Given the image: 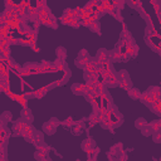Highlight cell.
<instances>
[{"instance_id":"6da1fadb","label":"cell","mask_w":161,"mask_h":161,"mask_svg":"<svg viewBox=\"0 0 161 161\" xmlns=\"http://www.w3.org/2000/svg\"><path fill=\"white\" fill-rule=\"evenodd\" d=\"M83 79H84V83L87 86L93 87L98 80V72H87V70H84Z\"/></svg>"},{"instance_id":"7a4b0ae2","label":"cell","mask_w":161,"mask_h":161,"mask_svg":"<svg viewBox=\"0 0 161 161\" xmlns=\"http://www.w3.org/2000/svg\"><path fill=\"white\" fill-rule=\"evenodd\" d=\"M89 88H91L89 86H87V84H80V83H73L72 87H70L72 92H73L75 96H84V94L88 92Z\"/></svg>"},{"instance_id":"3957f363","label":"cell","mask_w":161,"mask_h":161,"mask_svg":"<svg viewBox=\"0 0 161 161\" xmlns=\"http://www.w3.org/2000/svg\"><path fill=\"white\" fill-rule=\"evenodd\" d=\"M108 60L111 63L122 62V50L118 48H114L112 50H108Z\"/></svg>"},{"instance_id":"277c9868","label":"cell","mask_w":161,"mask_h":161,"mask_svg":"<svg viewBox=\"0 0 161 161\" xmlns=\"http://www.w3.org/2000/svg\"><path fill=\"white\" fill-rule=\"evenodd\" d=\"M99 123H101V127H102V128H104V130H108V131H113V130L116 128V127H114V122L111 119L109 114H106V116H103V117L101 118Z\"/></svg>"},{"instance_id":"5b68a950","label":"cell","mask_w":161,"mask_h":161,"mask_svg":"<svg viewBox=\"0 0 161 161\" xmlns=\"http://www.w3.org/2000/svg\"><path fill=\"white\" fill-rule=\"evenodd\" d=\"M25 126H26V122H25L21 117H19L16 121H14V122H13V127H11V131L15 132L14 136H19V132H20Z\"/></svg>"},{"instance_id":"8992f818","label":"cell","mask_w":161,"mask_h":161,"mask_svg":"<svg viewBox=\"0 0 161 161\" xmlns=\"http://www.w3.org/2000/svg\"><path fill=\"white\" fill-rule=\"evenodd\" d=\"M96 147V141L92 138V137H88V138H84L80 143V148L84 151V152H88L91 150H93Z\"/></svg>"},{"instance_id":"52a82bcc","label":"cell","mask_w":161,"mask_h":161,"mask_svg":"<svg viewBox=\"0 0 161 161\" xmlns=\"http://www.w3.org/2000/svg\"><path fill=\"white\" fill-rule=\"evenodd\" d=\"M20 117H21L26 123H33V121H34V116H33L30 108H23V109L20 111Z\"/></svg>"},{"instance_id":"ba28073f","label":"cell","mask_w":161,"mask_h":161,"mask_svg":"<svg viewBox=\"0 0 161 161\" xmlns=\"http://www.w3.org/2000/svg\"><path fill=\"white\" fill-rule=\"evenodd\" d=\"M101 118H102V116H101V113L97 111V109H93L92 112H91V114L88 116V121H89V126L92 127V126H94V125H97V123H99V121H101Z\"/></svg>"},{"instance_id":"9c48e42d","label":"cell","mask_w":161,"mask_h":161,"mask_svg":"<svg viewBox=\"0 0 161 161\" xmlns=\"http://www.w3.org/2000/svg\"><path fill=\"white\" fill-rule=\"evenodd\" d=\"M146 92H148L152 97H153V99L155 101H160V96H161V88L158 87V86H151V87H148L147 89H146Z\"/></svg>"},{"instance_id":"30bf717a","label":"cell","mask_w":161,"mask_h":161,"mask_svg":"<svg viewBox=\"0 0 161 161\" xmlns=\"http://www.w3.org/2000/svg\"><path fill=\"white\" fill-rule=\"evenodd\" d=\"M42 131L44 132V135H54L55 133V131H57V127L53 125V123H50L49 121H47L45 123H43V126H42Z\"/></svg>"},{"instance_id":"8fae6325","label":"cell","mask_w":161,"mask_h":161,"mask_svg":"<svg viewBox=\"0 0 161 161\" xmlns=\"http://www.w3.org/2000/svg\"><path fill=\"white\" fill-rule=\"evenodd\" d=\"M96 58H97L99 62H102V63H107V62H109V60H108V50L104 49V48H99V49L97 50Z\"/></svg>"},{"instance_id":"7c38bea8","label":"cell","mask_w":161,"mask_h":161,"mask_svg":"<svg viewBox=\"0 0 161 161\" xmlns=\"http://www.w3.org/2000/svg\"><path fill=\"white\" fill-rule=\"evenodd\" d=\"M123 151V145H122V142H117V143H114L111 148H109V153L112 155V156H114L116 157V160H117V157H118V155L121 153Z\"/></svg>"},{"instance_id":"4fadbf2b","label":"cell","mask_w":161,"mask_h":161,"mask_svg":"<svg viewBox=\"0 0 161 161\" xmlns=\"http://www.w3.org/2000/svg\"><path fill=\"white\" fill-rule=\"evenodd\" d=\"M43 141H44V132L35 128V131H34V133H33V145L36 146V145L42 143Z\"/></svg>"},{"instance_id":"5bb4252c","label":"cell","mask_w":161,"mask_h":161,"mask_svg":"<svg viewBox=\"0 0 161 161\" xmlns=\"http://www.w3.org/2000/svg\"><path fill=\"white\" fill-rule=\"evenodd\" d=\"M23 70H25V72H39L40 65L38 63H34V62H28L23 65Z\"/></svg>"},{"instance_id":"9a60e30c","label":"cell","mask_w":161,"mask_h":161,"mask_svg":"<svg viewBox=\"0 0 161 161\" xmlns=\"http://www.w3.org/2000/svg\"><path fill=\"white\" fill-rule=\"evenodd\" d=\"M89 28V30L92 33H97V34H101V23L98 21V19H94V20H91L89 24L87 25Z\"/></svg>"},{"instance_id":"2e32d148","label":"cell","mask_w":161,"mask_h":161,"mask_svg":"<svg viewBox=\"0 0 161 161\" xmlns=\"http://www.w3.org/2000/svg\"><path fill=\"white\" fill-rule=\"evenodd\" d=\"M52 65L57 69V70H64V69H67L68 68V64L65 63V60H63V59H59V58H57L53 63H52Z\"/></svg>"},{"instance_id":"e0dca14e","label":"cell","mask_w":161,"mask_h":161,"mask_svg":"<svg viewBox=\"0 0 161 161\" xmlns=\"http://www.w3.org/2000/svg\"><path fill=\"white\" fill-rule=\"evenodd\" d=\"M10 136H11V130H10L8 126L0 128V138H1L0 141H5V142H8V140L10 138Z\"/></svg>"},{"instance_id":"ac0fdd59","label":"cell","mask_w":161,"mask_h":161,"mask_svg":"<svg viewBox=\"0 0 161 161\" xmlns=\"http://www.w3.org/2000/svg\"><path fill=\"white\" fill-rule=\"evenodd\" d=\"M141 93H142V92H141L138 88H135V87H131V88L127 89V94H128V97L132 98V99H140Z\"/></svg>"},{"instance_id":"d6986e66","label":"cell","mask_w":161,"mask_h":161,"mask_svg":"<svg viewBox=\"0 0 161 161\" xmlns=\"http://www.w3.org/2000/svg\"><path fill=\"white\" fill-rule=\"evenodd\" d=\"M125 3L126 4H128L131 8H133V9H136L137 11H143V8H142V3H141V0H125Z\"/></svg>"},{"instance_id":"ffe728a7","label":"cell","mask_w":161,"mask_h":161,"mask_svg":"<svg viewBox=\"0 0 161 161\" xmlns=\"http://www.w3.org/2000/svg\"><path fill=\"white\" fill-rule=\"evenodd\" d=\"M99 148L96 146L93 150H91V151H88V152H86L87 153V158L88 160H91V161H96L97 160V156H98V153H99Z\"/></svg>"},{"instance_id":"44dd1931","label":"cell","mask_w":161,"mask_h":161,"mask_svg":"<svg viewBox=\"0 0 161 161\" xmlns=\"http://www.w3.org/2000/svg\"><path fill=\"white\" fill-rule=\"evenodd\" d=\"M106 111H107L108 114H114L118 111V108H117V106L112 101H108L107 102V106H106Z\"/></svg>"},{"instance_id":"7402d4cb","label":"cell","mask_w":161,"mask_h":161,"mask_svg":"<svg viewBox=\"0 0 161 161\" xmlns=\"http://www.w3.org/2000/svg\"><path fill=\"white\" fill-rule=\"evenodd\" d=\"M148 126H150V128L152 130V132L160 131V130H161V119H160V118L153 119V121H151V122L148 123Z\"/></svg>"},{"instance_id":"603a6c76","label":"cell","mask_w":161,"mask_h":161,"mask_svg":"<svg viewBox=\"0 0 161 161\" xmlns=\"http://www.w3.org/2000/svg\"><path fill=\"white\" fill-rule=\"evenodd\" d=\"M55 54H57V58H59V59L65 60V58H67V50L64 47H58L55 49Z\"/></svg>"},{"instance_id":"cb8c5ba5","label":"cell","mask_w":161,"mask_h":161,"mask_svg":"<svg viewBox=\"0 0 161 161\" xmlns=\"http://www.w3.org/2000/svg\"><path fill=\"white\" fill-rule=\"evenodd\" d=\"M116 77H117V80L119 82V80H125V79L130 78V74L126 69H121V70L116 72Z\"/></svg>"},{"instance_id":"d4e9b609","label":"cell","mask_w":161,"mask_h":161,"mask_svg":"<svg viewBox=\"0 0 161 161\" xmlns=\"http://www.w3.org/2000/svg\"><path fill=\"white\" fill-rule=\"evenodd\" d=\"M117 87H121L122 89L127 91L128 88H131V87H132V82H131V79H130V78H127V79H125V80H119Z\"/></svg>"},{"instance_id":"484cf974","label":"cell","mask_w":161,"mask_h":161,"mask_svg":"<svg viewBox=\"0 0 161 161\" xmlns=\"http://www.w3.org/2000/svg\"><path fill=\"white\" fill-rule=\"evenodd\" d=\"M34 158L38 160V161H47V160H49V156H48L47 153L40 152V151L36 150V151L34 152Z\"/></svg>"},{"instance_id":"4316f807","label":"cell","mask_w":161,"mask_h":161,"mask_svg":"<svg viewBox=\"0 0 161 161\" xmlns=\"http://www.w3.org/2000/svg\"><path fill=\"white\" fill-rule=\"evenodd\" d=\"M35 148H36L38 151H40V152H44V153H47V155H48V153H49V151H50V147H49V146H48V145H47L44 141H43L42 143L36 145V146H35Z\"/></svg>"},{"instance_id":"83f0119b","label":"cell","mask_w":161,"mask_h":161,"mask_svg":"<svg viewBox=\"0 0 161 161\" xmlns=\"http://www.w3.org/2000/svg\"><path fill=\"white\" fill-rule=\"evenodd\" d=\"M84 97H86V99L91 103V102H93V101H96V98H97V94L94 93V91L92 89V88H89L88 89V92L84 94Z\"/></svg>"},{"instance_id":"f1b7e54d","label":"cell","mask_w":161,"mask_h":161,"mask_svg":"<svg viewBox=\"0 0 161 161\" xmlns=\"http://www.w3.org/2000/svg\"><path fill=\"white\" fill-rule=\"evenodd\" d=\"M147 123H148V122H147L143 117H138V118L135 121V127H136L137 130H141V128H142V127H145Z\"/></svg>"},{"instance_id":"f546056e","label":"cell","mask_w":161,"mask_h":161,"mask_svg":"<svg viewBox=\"0 0 161 161\" xmlns=\"http://www.w3.org/2000/svg\"><path fill=\"white\" fill-rule=\"evenodd\" d=\"M155 33H156V31H155V26H153V24H152V23H151V24H147L146 30H145L146 36H147V38H152V35H153Z\"/></svg>"},{"instance_id":"4dcf8cb0","label":"cell","mask_w":161,"mask_h":161,"mask_svg":"<svg viewBox=\"0 0 161 161\" xmlns=\"http://www.w3.org/2000/svg\"><path fill=\"white\" fill-rule=\"evenodd\" d=\"M62 123V126H64V127H67V128H70L73 125H74V121H73V118H72V116L70 117H67L64 121H62L60 122Z\"/></svg>"},{"instance_id":"1f68e13d","label":"cell","mask_w":161,"mask_h":161,"mask_svg":"<svg viewBox=\"0 0 161 161\" xmlns=\"http://www.w3.org/2000/svg\"><path fill=\"white\" fill-rule=\"evenodd\" d=\"M89 57H91V55H89V53H88L86 49L79 50V53H78V58H79V59H83V60H86V62L89 59Z\"/></svg>"},{"instance_id":"d6a6232c","label":"cell","mask_w":161,"mask_h":161,"mask_svg":"<svg viewBox=\"0 0 161 161\" xmlns=\"http://www.w3.org/2000/svg\"><path fill=\"white\" fill-rule=\"evenodd\" d=\"M141 133H142V136H145V137H148V136H151V133H152V130L150 128V126H148V123L145 126V127H142L141 130Z\"/></svg>"},{"instance_id":"836d02e7","label":"cell","mask_w":161,"mask_h":161,"mask_svg":"<svg viewBox=\"0 0 161 161\" xmlns=\"http://www.w3.org/2000/svg\"><path fill=\"white\" fill-rule=\"evenodd\" d=\"M0 116L3 117V119H4L6 123H8V122H10V121L13 119V114H11V112H9V111H5V112H3Z\"/></svg>"},{"instance_id":"e575fe53","label":"cell","mask_w":161,"mask_h":161,"mask_svg":"<svg viewBox=\"0 0 161 161\" xmlns=\"http://www.w3.org/2000/svg\"><path fill=\"white\" fill-rule=\"evenodd\" d=\"M151 135H152V141H153L155 143H160V142H161V132H160V131H155V132H152Z\"/></svg>"},{"instance_id":"d590c367","label":"cell","mask_w":161,"mask_h":161,"mask_svg":"<svg viewBox=\"0 0 161 161\" xmlns=\"http://www.w3.org/2000/svg\"><path fill=\"white\" fill-rule=\"evenodd\" d=\"M45 93H47V89H45V88L36 89V91H34V97H36V98H43V97L45 96Z\"/></svg>"},{"instance_id":"8d00e7d4","label":"cell","mask_w":161,"mask_h":161,"mask_svg":"<svg viewBox=\"0 0 161 161\" xmlns=\"http://www.w3.org/2000/svg\"><path fill=\"white\" fill-rule=\"evenodd\" d=\"M70 132H72L74 136H78V135H80V133L83 132V128H80V127H78V126H75V125H73V126L70 127Z\"/></svg>"},{"instance_id":"74e56055","label":"cell","mask_w":161,"mask_h":161,"mask_svg":"<svg viewBox=\"0 0 161 161\" xmlns=\"http://www.w3.org/2000/svg\"><path fill=\"white\" fill-rule=\"evenodd\" d=\"M74 64H75V67L77 68H79V69H84V65H86V60H83V59H79V58H77L75 60H74Z\"/></svg>"},{"instance_id":"f35d334b","label":"cell","mask_w":161,"mask_h":161,"mask_svg":"<svg viewBox=\"0 0 161 161\" xmlns=\"http://www.w3.org/2000/svg\"><path fill=\"white\" fill-rule=\"evenodd\" d=\"M145 42H146L147 47H148V48H151L152 50H156V49H157V48H156V45H155V43L152 42V39H151V38H147V36H146V38H145Z\"/></svg>"},{"instance_id":"ab89813d","label":"cell","mask_w":161,"mask_h":161,"mask_svg":"<svg viewBox=\"0 0 161 161\" xmlns=\"http://www.w3.org/2000/svg\"><path fill=\"white\" fill-rule=\"evenodd\" d=\"M6 145H8V142H5V141H0V152H3L4 155L8 153V151H6Z\"/></svg>"},{"instance_id":"60d3db41","label":"cell","mask_w":161,"mask_h":161,"mask_svg":"<svg viewBox=\"0 0 161 161\" xmlns=\"http://www.w3.org/2000/svg\"><path fill=\"white\" fill-rule=\"evenodd\" d=\"M117 160H119V161H126V160H127V152H126V151H122V152L118 155Z\"/></svg>"},{"instance_id":"b9f144b4","label":"cell","mask_w":161,"mask_h":161,"mask_svg":"<svg viewBox=\"0 0 161 161\" xmlns=\"http://www.w3.org/2000/svg\"><path fill=\"white\" fill-rule=\"evenodd\" d=\"M49 122H50V123H53V125H54L55 127H58V126L60 125V121H59V119H58L57 117H50V119H49Z\"/></svg>"},{"instance_id":"7bdbcfd3","label":"cell","mask_w":161,"mask_h":161,"mask_svg":"<svg viewBox=\"0 0 161 161\" xmlns=\"http://www.w3.org/2000/svg\"><path fill=\"white\" fill-rule=\"evenodd\" d=\"M68 79H69V78H67V77H63L62 79H58V80H57V83H58V86H63V84H65V83L68 82Z\"/></svg>"},{"instance_id":"ee69618b","label":"cell","mask_w":161,"mask_h":161,"mask_svg":"<svg viewBox=\"0 0 161 161\" xmlns=\"http://www.w3.org/2000/svg\"><path fill=\"white\" fill-rule=\"evenodd\" d=\"M74 125L80 127V128H84V121L83 119H79V121H74Z\"/></svg>"},{"instance_id":"f6af8a7d","label":"cell","mask_w":161,"mask_h":161,"mask_svg":"<svg viewBox=\"0 0 161 161\" xmlns=\"http://www.w3.org/2000/svg\"><path fill=\"white\" fill-rule=\"evenodd\" d=\"M57 86H58V83H57V82H53V83L48 84V86L45 87V89H47V91H49V89H53V88H55Z\"/></svg>"},{"instance_id":"bcb514c9","label":"cell","mask_w":161,"mask_h":161,"mask_svg":"<svg viewBox=\"0 0 161 161\" xmlns=\"http://www.w3.org/2000/svg\"><path fill=\"white\" fill-rule=\"evenodd\" d=\"M24 97H25V99H29V98H33V97H34V91H33L31 93H26V94H25Z\"/></svg>"},{"instance_id":"7dc6e473","label":"cell","mask_w":161,"mask_h":161,"mask_svg":"<svg viewBox=\"0 0 161 161\" xmlns=\"http://www.w3.org/2000/svg\"><path fill=\"white\" fill-rule=\"evenodd\" d=\"M6 126V122L3 119V117L0 116V128H3V127H5Z\"/></svg>"},{"instance_id":"c3c4849f","label":"cell","mask_w":161,"mask_h":161,"mask_svg":"<svg viewBox=\"0 0 161 161\" xmlns=\"http://www.w3.org/2000/svg\"><path fill=\"white\" fill-rule=\"evenodd\" d=\"M107 157H108V160H112V161H113V160H116V157H114V156H112L109 152H107Z\"/></svg>"},{"instance_id":"681fc988","label":"cell","mask_w":161,"mask_h":161,"mask_svg":"<svg viewBox=\"0 0 161 161\" xmlns=\"http://www.w3.org/2000/svg\"><path fill=\"white\" fill-rule=\"evenodd\" d=\"M0 160H4L5 161L6 160V155H4L3 152H0Z\"/></svg>"}]
</instances>
